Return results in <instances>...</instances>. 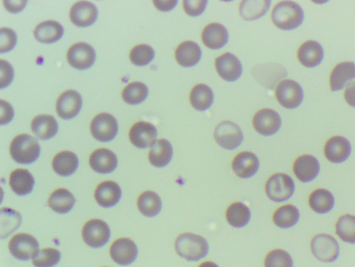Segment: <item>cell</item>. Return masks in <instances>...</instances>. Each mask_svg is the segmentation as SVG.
<instances>
[{
	"instance_id": "f6af8a7d",
	"label": "cell",
	"mask_w": 355,
	"mask_h": 267,
	"mask_svg": "<svg viewBox=\"0 0 355 267\" xmlns=\"http://www.w3.org/2000/svg\"><path fill=\"white\" fill-rule=\"evenodd\" d=\"M17 42V36L16 32L10 29L3 27L1 29L0 34V52L4 53L11 51L14 49Z\"/></svg>"
},
{
	"instance_id": "f35d334b",
	"label": "cell",
	"mask_w": 355,
	"mask_h": 267,
	"mask_svg": "<svg viewBox=\"0 0 355 267\" xmlns=\"http://www.w3.org/2000/svg\"><path fill=\"white\" fill-rule=\"evenodd\" d=\"M0 213H1V238L4 240L20 227L22 218L19 211L8 207L2 208Z\"/></svg>"
},
{
	"instance_id": "1f68e13d",
	"label": "cell",
	"mask_w": 355,
	"mask_h": 267,
	"mask_svg": "<svg viewBox=\"0 0 355 267\" xmlns=\"http://www.w3.org/2000/svg\"><path fill=\"white\" fill-rule=\"evenodd\" d=\"M76 199L66 189L61 188L54 191L49 196L48 206L59 213L69 212L75 206Z\"/></svg>"
},
{
	"instance_id": "e0dca14e",
	"label": "cell",
	"mask_w": 355,
	"mask_h": 267,
	"mask_svg": "<svg viewBox=\"0 0 355 267\" xmlns=\"http://www.w3.org/2000/svg\"><path fill=\"white\" fill-rule=\"evenodd\" d=\"M260 162L258 157L253 152L246 151L236 155L232 161V168L236 176L247 179L258 172Z\"/></svg>"
},
{
	"instance_id": "603a6c76",
	"label": "cell",
	"mask_w": 355,
	"mask_h": 267,
	"mask_svg": "<svg viewBox=\"0 0 355 267\" xmlns=\"http://www.w3.org/2000/svg\"><path fill=\"white\" fill-rule=\"evenodd\" d=\"M122 190L119 185L112 181H106L99 184L95 190V198L97 202L103 207H111L121 200Z\"/></svg>"
},
{
	"instance_id": "f1b7e54d",
	"label": "cell",
	"mask_w": 355,
	"mask_h": 267,
	"mask_svg": "<svg viewBox=\"0 0 355 267\" xmlns=\"http://www.w3.org/2000/svg\"><path fill=\"white\" fill-rule=\"evenodd\" d=\"M63 26L56 21H47L40 23L34 32L35 38L42 43H53L62 38Z\"/></svg>"
},
{
	"instance_id": "8fae6325",
	"label": "cell",
	"mask_w": 355,
	"mask_h": 267,
	"mask_svg": "<svg viewBox=\"0 0 355 267\" xmlns=\"http://www.w3.org/2000/svg\"><path fill=\"white\" fill-rule=\"evenodd\" d=\"M96 54L94 48L88 43H78L68 51L67 60L69 65L78 70H86L95 63Z\"/></svg>"
},
{
	"instance_id": "2e32d148",
	"label": "cell",
	"mask_w": 355,
	"mask_h": 267,
	"mask_svg": "<svg viewBox=\"0 0 355 267\" xmlns=\"http://www.w3.org/2000/svg\"><path fill=\"white\" fill-rule=\"evenodd\" d=\"M215 68L219 76L227 82L238 80L243 71L241 61L229 52L215 60Z\"/></svg>"
},
{
	"instance_id": "836d02e7",
	"label": "cell",
	"mask_w": 355,
	"mask_h": 267,
	"mask_svg": "<svg viewBox=\"0 0 355 267\" xmlns=\"http://www.w3.org/2000/svg\"><path fill=\"white\" fill-rule=\"evenodd\" d=\"M300 220V211L293 205L279 207L273 213V221L276 227L282 229L293 227Z\"/></svg>"
},
{
	"instance_id": "e575fe53",
	"label": "cell",
	"mask_w": 355,
	"mask_h": 267,
	"mask_svg": "<svg viewBox=\"0 0 355 267\" xmlns=\"http://www.w3.org/2000/svg\"><path fill=\"white\" fill-rule=\"evenodd\" d=\"M271 3L269 0H245L241 3V16L245 21L257 20L267 14Z\"/></svg>"
},
{
	"instance_id": "83f0119b",
	"label": "cell",
	"mask_w": 355,
	"mask_h": 267,
	"mask_svg": "<svg viewBox=\"0 0 355 267\" xmlns=\"http://www.w3.org/2000/svg\"><path fill=\"white\" fill-rule=\"evenodd\" d=\"M252 212L244 203L236 202L231 204L225 212L228 223L235 229L245 227L250 222Z\"/></svg>"
},
{
	"instance_id": "b9f144b4",
	"label": "cell",
	"mask_w": 355,
	"mask_h": 267,
	"mask_svg": "<svg viewBox=\"0 0 355 267\" xmlns=\"http://www.w3.org/2000/svg\"><path fill=\"white\" fill-rule=\"evenodd\" d=\"M130 56L132 64L138 67H145L153 61L155 51L151 46L140 44L131 50Z\"/></svg>"
},
{
	"instance_id": "ee69618b",
	"label": "cell",
	"mask_w": 355,
	"mask_h": 267,
	"mask_svg": "<svg viewBox=\"0 0 355 267\" xmlns=\"http://www.w3.org/2000/svg\"><path fill=\"white\" fill-rule=\"evenodd\" d=\"M265 266V267H293V261L286 251L275 249L266 256Z\"/></svg>"
},
{
	"instance_id": "3957f363",
	"label": "cell",
	"mask_w": 355,
	"mask_h": 267,
	"mask_svg": "<svg viewBox=\"0 0 355 267\" xmlns=\"http://www.w3.org/2000/svg\"><path fill=\"white\" fill-rule=\"evenodd\" d=\"M10 154L17 163L30 165L36 162L39 157L40 147L36 138L23 134L17 136L12 141Z\"/></svg>"
},
{
	"instance_id": "681fc988",
	"label": "cell",
	"mask_w": 355,
	"mask_h": 267,
	"mask_svg": "<svg viewBox=\"0 0 355 267\" xmlns=\"http://www.w3.org/2000/svg\"><path fill=\"white\" fill-rule=\"evenodd\" d=\"M344 97L350 106L355 108V82H350L346 85Z\"/></svg>"
},
{
	"instance_id": "4fadbf2b",
	"label": "cell",
	"mask_w": 355,
	"mask_h": 267,
	"mask_svg": "<svg viewBox=\"0 0 355 267\" xmlns=\"http://www.w3.org/2000/svg\"><path fill=\"white\" fill-rule=\"evenodd\" d=\"M82 108V95L75 90L65 91L56 101V113L59 117L66 120L75 118Z\"/></svg>"
},
{
	"instance_id": "7c38bea8",
	"label": "cell",
	"mask_w": 355,
	"mask_h": 267,
	"mask_svg": "<svg viewBox=\"0 0 355 267\" xmlns=\"http://www.w3.org/2000/svg\"><path fill=\"white\" fill-rule=\"evenodd\" d=\"M138 254V250L134 241L129 238L115 240L110 246V255L118 264L128 266L134 263Z\"/></svg>"
},
{
	"instance_id": "f5cc1de1",
	"label": "cell",
	"mask_w": 355,
	"mask_h": 267,
	"mask_svg": "<svg viewBox=\"0 0 355 267\" xmlns=\"http://www.w3.org/2000/svg\"><path fill=\"white\" fill-rule=\"evenodd\" d=\"M199 267H219V266L212 262H203Z\"/></svg>"
},
{
	"instance_id": "9c48e42d",
	"label": "cell",
	"mask_w": 355,
	"mask_h": 267,
	"mask_svg": "<svg viewBox=\"0 0 355 267\" xmlns=\"http://www.w3.org/2000/svg\"><path fill=\"white\" fill-rule=\"evenodd\" d=\"M9 248L15 258L21 261H28L38 252L39 244L31 235L19 233L10 240Z\"/></svg>"
},
{
	"instance_id": "7402d4cb",
	"label": "cell",
	"mask_w": 355,
	"mask_h": 267,
	"mask_svg": "<svg viewBox=\"0 0 355 267\" xmlns=\"http://www.w3.org/2000/svg\"><path fill=\"white\" fill-rule=\"evenodd\" d=\"M201 56V47L193 41H186L181 43L175 51L177 62L185 68L196 66L200 62Z\"/></svg>"
},
{
	"instance_id": "c3c4849f",
	"label": "cell",
	"mask_w": 355,
	"mask_h": 267,
	"mask_svg": "<svg viewBox=\"0 0 355 267\" xmlns=\"http://www.w3.org/2000/svg\"><path fill=\"white\" fill-rule=\"evenodd\" d=\"M1 120L0 124L5 125L9 124L14 118V111L12 106L8 102L1 100Z\"/></svg>"
},
{
	"instance_id": "f546056e",
	"label": "cell",
	"mask_w": 355,
	"mask_h": 267,
	"mask_svg": "<svg viewBox=\"0 0 355 267\" xmlns=\"http://www.w3.org/2000/svg\"><path fill=\"white\" fill-rule=\"evenodd\" d=\"M355 79V64L343 62L336 65L331 73L330 84L332 91L342 90L347 81Z\"/></svg>"
},
{
	"instance_id": "60d3db41",
	"label": "cell",
	"mask_w": 355,
	"mask_h": 267,
	"mask_svg": "<svg viewBox=\"0 0 355 267\" xmlns=\"http://www.w3.org/2000/svg\"><path fill=\"white\" fill-rule=\"evenodd\" d=\"M149 94L147 86L139 82L129 84L123 90L122 97L124 101L135 105L144 102Z\"/></svg>"
},
{
	"instance_id": "7a4b0ae2",
	"label": "cell",
	"mask_w": 355,
	"mask_h": 267,
	"mask_svg": "<svg viewBox=\"0 0 355 267\" xmlns=\"http://www.w3.org/2000/svg\"><path fill=\"white\" fill-rule=\"evenodd\" d=\"M176 253L190 262H197L207 256L208 243L203 237L193 233H184L175 242Z\"/></svg>"
},
{
	"instance_id": "ba28073f",
	"label": "cell",
	"mask_w": 355,
	"mask_h": 267,
	"mask_svg": "<svg viewBox=\"0 0 355 267\" xmlns=\"http://www.w3.org/2000/svg\"><path fill=\"white\" fill-rule=\"evenodd\" d=\"M110 237V230L106 222L91 220L86 223L82 230V237L89 246L98 248L106 245Z\"/></svg>"
},
{
	"instance_id": "816d5d0a",
	"label": "cell",
	"mask_w": 355,
	"mask_h": 267,
	"mask_svg": "<svg viewBox=\"0 0 355 267\" xmlns=\"http://www.w3.org/2000/svg\"><path fill=\"white\" fill-rule=\"evenodd\" d=\"M153 3L158 10L164 12L172 10L178 4L177 0H172V1H169V0H167V1H153Z\"/></svg>"
},
{
	"instance_id": "6da1fadb",
	"label": "cell",
	"mask_w": 355,
	"mask_h": 267,
	"mask_svg": "<svg viewBox=\"0 0 355 267\" xmlns=\"http://www.w3.org/2000/svg\"><path fill=\"white\" fill-rule=\"evenodd\" d=\"M271 19L278 28L292 30L302 25L304 21V12L297 3L283 1L273 8Z\"/></svg>"
},
{
	"instance_id": "f907efd6",
	"label": "cell",
	"mask_w": 355,
	"mask_h": 267,
	"mask_svg": "<svg viewBox=\"0 0 355 267\" xmlns=\"http://www.w3.org/2000/svg\"><path fill=\"white\" fill-rule=\"evenodd\" d=\"M5 8L11 13H19L21 10H23L26 4L27 1H17V2H10V1H4L3 2Z\"/></svg>"
},
{
	"instance_id": "bcb514c9",
	"label": "cell",
	"mask_w": 355,
	"mask_h": 267,
	"mask_svg": "<svg viewBox=\"0 0 355 267\" xmlns=\"http://www.w3.org/2000/svg\"><path fill=\"white\" fill-rule=\"evenodd\" d=\"M207 4L206 0H184V8L188 15L197 17L204 12Z\"/></svg>"
},
{
	"instance_id": "7bdbcfd3",
	"label": "cell",
	"mask_w": 355,
	"mask_h": 267,
	"mask_svg": "<svg viewBox=\"0 0 355 267\" xmlns=\"http://www.w3.org/2000/svg\"><path fill=\"white\" fill-rule=\"evenodd\" d=\"M61 257V253L57 249L47 248L35 255L32 263L36 267H53L60 262Z\"/></svg>"
},
{
	"instance_id": "4dcf8cb0",
	"label": "cell",
	"mask_w": 355,
	"mask_h": 267,
	"mask_svg": "<svg viewBox=\"0 0 355 267\" xmlns=\"http://www.w3.org/2000/svg\"><path fill=\"white\" fill-rule=\"evenodd\" d=\"M31 128L38 139L48 140L57 134L58 126L53 116L39 115L33 119Z\"/></svg>"
},
{
	"instance_id": "ab89813d",
	"label": "cell",
	"mask_w": 355,
	"mask_h": 267,
	"mask_svg": "<svg viewBox=\"0 0 355 267\" xmlns=\"http://www.w3.org/2000/svg\"><path fill=\"white\" fill-rule=\"evenodd\" d=\"M336 234L344 242L355 244V216L345 215L336 223Z\"/></svg>"
},
{
	"instance_id": "5bb4252c",
	"label": "cell",
	"mask_w": 355,
	"mask_h": 267,
	"mask_svg": "<svg viewBox=\"0 0 355 267\" xmlns=\"http://www.w3.org/2000/svg\"><path fill=\"white\" fill-rule=\"evenodd\" d=\"M282 125L280 115L271 109L258 112L253 119L254 129L261 135L271 136L277 133Z\"/></svg>"
},
{
	"instance_id": "484cf974",
	"label": "cell",
	"mask_w": 355,
	"mask_h": 267,
	"mask_svg": "<svg viewBox=\"0 0 355 267\" xmlns=\"http://www.w3.org/2000/svg\"><path fill=\"white\" fill-rule=\"evenodd\" d=\"M79 167L77 156L71 151L58 152L53 159L52 168L59 176L68 177L73 175Z\"/></svg>"
},
{
	"instance_id": "d4e9b609",
	"label": "cell",
	"mask_w": 355,
	"mask_h": 267,
	"mask_svg": "<svg viewBox=\"0 0 355 267\" xmlns=\"http://www.w3.org/2000/svg\"><path fill=\"white\" fill-rule=\"evenodd\" d=\"M228 32L226 28L219 23H211L207 25L201 34L204 44L212 49H219L228 42Z\"/></svg>"
},
{
	"instance_id": "d6a6232c",
	"label": "cell",
	"mask_w": 355,
	"mask_h": 267,
	"mask_svg": "<svg viewBox=\"0 0 355 267\" xmlns=\"http://www.w3.org/2000/svg\"><path fill=\"white\" fill-rule=\"evenodd\" d=\"M34 184L35 180L33 176L26 170H16L10 175V187L19 196L29 194L33 191Z\"/></svg>"
},
{
	"instance_id": "277c9868",
	"label": "cell",
	"mask_w": 355,
	"mask_h": 267,
	"mask_svg": "<svg viewBox=\"0 0 355 267\" xmlns=\"http://www.w3.org/2000/svg\"><path fill=\"white\" fill-rule=\"evenodd\" d=\"M265 191L271 200L277 202H284L293 195L295 183L289 176L284 174H276L268 180L265 186Z\"/></svg>"
},
{
	"instance_id": "d590c367",
	"label": "cell",
	"mask_w": 355,
	"mask_h": 267,
	"mask_svg": "<svg viewBox=\"0 0 355 267\" xmlns=\"http://www.w3.org/2000/svg\"><path fill=\"white\" fill-rule=\"evenodd\" d=\"M191 103L193 108L199 112L208 110L214 102V93L207 85L199 84L191 91Z\"/></svg>"
},
{
	"instance_id": "74e56055",
	"label": "cell",
	"mask_w": 355,
	"mask_h": 267,
	"mask_svg": "<svg viewBox=\"0 0 355 267\" xmlns=\"http://www.w3.org/2000/svg\"><path fill=\"white\" fill-rule=\"evenodd\" d=\"M137 204L140 211L147 218L157 216L162 206L160 197L151 191L143 193L139 196Z\"/></svg>"
},
{
	"instance_id": "8992f818",
	"label": "cell",
	"mask_w": 355,
	"mask_h": 267,
	"mask_svg": "<svg viewBox=\"0 0 355 267\" xmlns=\"http://www.w3.org/2000/svg\"><path fill=\"white\" fill-rule=\"evenodd\" d=\"M313 255L319 261L326 263L335 262L340 253V247L336 240L328 234L316 235L311 242Z\"/></svg>"
},
{
	"instance_id": "8d00e7d4",
	"label": "cell",
	"mask_w": 355,
	"mask_h": 267,
	"mask_svg": "<svg viewBox=\"0 0 355 267\" xmlns=\"http://www.w3.org/2000/svg\"><path fill=\"white\" fill-rule=\"evenodd\" d=\"M335 203L333 194L325 189H317L313 191L309 197V205L311 209L323 215L330 212Z\"/></svg>"
},
{
	"instance_id": "ffe728a7",
	"label": "cell",
	"mask_w": 355,
	"mask_h": 267,
	"mask_svg": "<svg viewBox=\"0 0 355 267\" xmlns=\"http://www.w3.org/2000/svg\"><path fill=\"white\" fill-rule=\"evenodd\" d=\"M90 167L97 173L101 174H110L117 167V158L115 154L106 148L95 150L89 159Z\"/></svg>"
},
{
	"instance_id": "cb8c5ba5",
	"label": "cell",
	"mask_w": 355,
	"mask_h": 267,
	"mask_svg": "<svg viewBox=\"0 0 355 267\" xmlns=\"http://www.w3.org/2000/svg\"><path fill=\"white\" fill-rule=\"evenodd\" d=\"M324 51L321 44L314 40L304 43L299 49L298 59L307 68H315L323 60Z\"/></svg>"
},
{
	"instance_id": "7dc6e473",
	"label": "cell",
	"mask_w": 355,
	"mask_h": 267,
	"mask_svg": "<svg viewBox=\"0 0 355 267\" xmlns=\"http://www.w3.org/2000/svg\"><path fill=\"white\" fill-rule=\"evenodd\" d=\"M1 63V89H3L8 86L13 81L14 77V71L12 66L7 61L0 60Z\"/></svg>"
},
{
	"instance_id": "ac0fdd59",
	"label": "cell",
	"mask_w": 355,
	"mask_h": 267,
	"mask_svg": "<svg viewBox=\"0 0 355 267\" xmlns=\"http://www.w3.org/2000/svg\"><path fill=\"white\" fill-rule=\"evenodd\" d=\"M350 141L341 136H335L328 140L324 147L326 159L332 163L340 164L346 161L351 154Z\"/></svg>"
},
{
	"instance_id": "5b68a950",
	"label": "cell",
	"mask_w": 355,
	"mask_h": 267,
	"mask_svg": "<svg viewBox=\"0 0 355 267\" xmlns=\"http://www.w3.org/2000/svg\"><path fill=\"white\" fill-rule=\"evenodd\" d=\"M278 102L286 109H295L303 102L304 93L300 84L291 80L280 82L276 89Z\"/></svg>"
},
{
	"instance_id": "d6986e66",
	"label": "cell",
	"mask_w": 355,
	"mask_h": 267,
	"mask_svg": "<svg viewBox=\"0 0 355 267\" xmlns=\"http://www.w3.org/2000/svg\"><path fill=\"white\" fill-rule=\"evenodd\" d=\"M158 131L156 128L147 121L135 124L130 130V139L136 147L147 148L156 141Z\"/></svg>"
},
{
	"instance_id": "52a82bcc",
	"label": "cell",
	"mask_w": 355,
	"mask_h": 267,
	"mask_svg": "<svg viewBox=\"0 0 355 267\" xmlns=\"http://www.w3.org/2000/svg\"><path fill=\"white\" fill-rule=\"evenodd\" d=\"M214 137L221 147L229 150L238 148L244 140V135L241 128L228 121L221 122L217 126Z\"/></svg>"
},
{
	"instance_id": "9a60e30c",
	"label": "cell",
	"mask_w": 355,
	"mask_h": 267,
	"mask_svg": "<svg viewBox=\"0 0 355 267\" xmlns=\"http://www.w3.org/2000/svg\"><path fill=\"white\" fill-rule=\"evenodd\" d=\"M320 169L319 160L310 154L300 156L295 160L293 167L295 176L304 183L316 179L319 174Z\"/></svg>"
},
{
	"instance_id": "30bf717a",
	"label": "cell",
	"mask_w": 355,
	"mask_h": 267,
	"mask_svg": "<svg viewBox=\"0 0 355 267\" xmlns=\"http://www.w3.org/2000/svg\"><path fill=\"white\" fill-rule=\"evenodd\" d=\"M93 137L101 142L112 141L118 132V124L113 116L108 113L97 115L90 124Z\"/></svg>"
},
{
	"instance_id": "44dd1931",
	"label": "cell",
	"mask_w": 355,
	"mask_h": 267,
	"mask_svg": "<svg viewBox=\"0 0 355 267\" xmlns=\"http://www.w3.org/2000/svg\"><path fill=\"white\" fill-rule=\"evenodd\" d=\"M98 11L95 5L86 1L75 3L71 8L70 18L72 23L81 27H86L95 23Z\"/></svg>"
},
{
	"instance_id": "4316f807",
	"label": "cell",
	"mask_w": 355,
	"mask_h": 267,
	"mask_svg": "<svg viewBox=\"0 0 355 267\" xmlns=\"http://www.w3.org/2000/svg\"><path fill=\"white\" fill-rule=\"evenodd\" d=\"M173 157V147L166 139L156 141L151 146L149 154L150 163L155 167L162 168L167 166Z\"/></svg>"
}]
</instances>
